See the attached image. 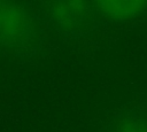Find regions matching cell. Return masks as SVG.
Returning a JSON list of instances; mask_svg holds the SVG:
<instances>
[{
	"label": "cell",
	"instance_id": "cell-3",
	"mask_svg": "<svg viewBox=\"0 0 147 132\" xmlns=\"http://www.w3.org/2000/svg\"><path fill=\"white\" fill-rule=\"evenodd\" d=\"M105 132H147V107L134 102L122 106L107 122Z\"/></svg>",
	"mask_w": 147,
	"mask_h": 132
},
{
	"label": "cell",
	"instance_id": "cell-4",
	"mask_svg": "<svg viewBox=\"0 0 147 132\" xmlns=\"http://www.w3.org/2000/svg\"><path fill=\"white\" fill-rule=\"evenodd\" d=\"M92 2L100 14L117 22L133 20L147 7V0H92Z\"/></svg>",
	"mask_w": 147,
	"mask_h": 132
},
{
	"label": "cell",
	"instance_id": "cell-1",
	"mask_svg": "<svg viewBox=\"0 0 147 132\" xmlns=\"http://www.w3.org/2000/svg\"><path fill=\"white\" fill-rule=\"evenodd\" d=\"M34 33V23L23 6L0 0V48L21 49L32 41Z\"/></svg>",
	"mask_w": 147,
	"mask_h": 132
},
{
	"label": "cell",
	"instance_id": "cell-2",
	"mask_svg": "<svg viewBox=\"0 0 147 132\" xmlns=\"http://www.w3.org/2000/svg\"><path fill=\"white\" fill-rule=\"evenodd\" d=\"M48 16L63 32L78 34L93 24L92 0H45Z\"/></svg>",
	"mask_w": 147,
	"mask_h": 132
}]
</instances>
